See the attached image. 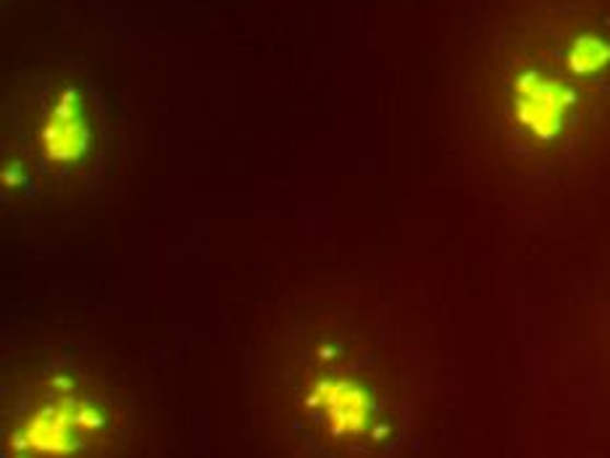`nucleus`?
Instances as JSON below:
<instances>
[{"instance_id":"1","label":"nucleus","mask_w":610,"mask_h":458,"mask_svg":"<svg viewBox=\"0 0 610 458\" xmlns=\"http://www.w3.org/2000/svg\"><path fill=\"white\" fill-rule=\"evenodd\" d=\"M279 414L305 458H398L411 409L374 338L308 325L279 366Z\"/></svg>"},{"instance_id":"2","label":"nucleus","mask_w":610,"mask_h":458,"mask_svg":"<svg viewBox=\"0 0 610 458\" xmlns=\"http://www.w3.org/2000/svg\"><path fill=\"white\" fill-rule=\"evenodd\" d=\"M3 458H119L132 403L71 351L32 361L3 392Z\"/></svg>"}]
</instances>
